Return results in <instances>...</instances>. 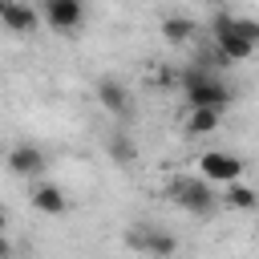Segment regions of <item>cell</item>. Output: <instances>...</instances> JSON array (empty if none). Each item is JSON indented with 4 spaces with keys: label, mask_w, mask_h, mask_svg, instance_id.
<instances>
[{
    "label": "cell",
    "mask_w": 259,
    "mask_h": 259,
    "mask_svg": "<svg viewBox=\"0 0 259 259\" xmlns=\"http://www.w3.org/2000/svg\"><path fill=\"white\" fill-rule=\"evenodd\" d=\"M178 85H182V93H186V105H190V109H219V113H223V109L231 105V97H235V93H231V85H227L223 77H214V73H210V65H202V61H198V65H190V69L178 77Z\"/></svg>",
    "instance_id": "1"
},
{
    "label": "cell",
    "mask_w": 259,
    "mask_h": 259,
    "mask_svg": "<svg viewBox=\"0 0 259 259\" xmlns=\"http://www.w3.org/2000/svg\"><path fill=\"white\" fill-rule=\"evenodd\" d=\"M166 194H170V202H178L182 210H190V214H210L214 210V190H210V182H202V178H194V174H186V178H174L170 186H166Z\"/></svg>",
    "instance_id": "2"
},
{
    "label": "cell",
    "mask_w": 259,
    "mask_h": 259,
    "mask_svg": "<svg viewBox=\"0 0 259 259\" xmlns=\"http://www.w3.org/2000/svg\"><path fill=\"white\" fill-rule=\"evenodd\" d=\"M210 28H214V45H219V57L223 61H251L255 57V40L231 32V12H214L210 16Z\"/></svg>",
    "instance_id": "3"
},
{
    "label": "cell",
    "mask_w": 259,
    "mask_h": 259,
    "mask_svg": "<svg viewBox=\"0 0 259 259\" xmlns=\"http://www.w3.org/2000/svg\"><path fill=\"white\" fill-rule=\"evenodd\" d=\"M198 170H202V182H239L243 178V158L239 154H227V150H206L198 154Z\"/></svg>",
    "instance_id": "4"
},
{
    "label": "cell",
    "mask_w": 259,
    "mask_h": 259,
    "mask_svg": "<svg viewBox=\"0 0 259 259\" xmlns=\"http://www.w3.org/2000/svg\"><path fill=\"white\" fill-rule=\"evenodd\" d=\"M36 12H40V20H45L53 32H73V28L85 20V4H81V0H45Z\"/></svg>",
    "instance_id": "5"
},
{
    "label": "cell",
    "mask_w": 259,
    "mask_h": 259,
    "mask_svg": "<svg viewBox=\"0 0 259 259\" xmlns=\"http://www.w3.org/2000/svg\"><path fill=\"white\" fill-rule=\"evenodd\" d=\"M97 105L109 109L117 121L134 117V101H130V93H125V85H121L117 77H101V81H97Z\"/></svg>",
    "instance_id": "6"
},
{
    "label": "cell",
    "mask_w": 259,
    "mask_h": 259,
    "mask_svg": "<svg viewBox=\"0 0 259 259\" xmlns=\"http://www.w3.org/2000/svg\"><path fill=\"white\" fill-rule=\"evenodd\" d=\"M4 162H8V170L20 174V178H36V174H45V150L32 146V142H16V146L4 154Z\"/></svg>",
    "instance_id": "7"
},
{
    "label": "cell",
    "mask_w": 259,
    "mask_h": 259,
    "mask_svg": "<svg viewBox=\"0 0 259 259\" xmlns=\"http://www.w3.org/2000/svg\"><path fill=\"white\" fill-rule=\"evenodd\" d=\"M0 24H4L8 32H36L40 12H36L32 4H16V0H8V8H4V16H0Z\"/></svg>",
    "instance_id": "8"
},
{
    "label": "cell",
    "mask_w": 259,
    "mask_h": 259,
    "mask_svg": "<svg viewBox=\"0 0 259 259\" xmlns=\"http://www.w3.org/2000/svg\"><path fill=\"white\" fill-rule=\"evenodd\" d=\"M32 206L40 210V214H65L69 210V198H65V190H57V186H49V182H40V186H32Z\"/></svg>",
    "instance_id": "9"
},
{
    "label": "cell",
    "mask_w": 259,
    "mask_h": 259,
    "mask_svg": "<svg viewBox=\"0 0 259 259\" xmlns=\"http://www.w3.org/2000/svg\"><path fill=\"white\" fill-rule=\"evenodd\" d=\"M219 121H223V113H219V109H190V113H186V121H182V130H186L190 138H202V134H214V130H219Z\"/></svg>",
    "instance_id": "10"
},
{
    "label": "cell",
    "mask_w": 259,
    "mask_h": 259,
    "mask_svg": "<svg viewBox=\"0 0 259 259\" xmlns=\"http://www.w3.org/2000/svg\"><path fill=\"white\" fill-rule=\"evenodd\" d=\"M105 150H109V158H113L117 166H130V162L138 158V146H134V138H130L125 130H113L109 142H105Z\"/></svg>",
    "instance_id": "11"
},
{
    "label": "cell",
    "mask_w": 259,
    "mask_h": 259,
    "mask_svg": "<svg viewBox=\"0 0 259 259\" xmlns=\"http://www.w3.org/2000/svg\"><path fill=\"white\" fill-rule=\"evenodd\" d=\"M162 36L170 45H186L194 36V20L190 16H162Z\"/></svg>",
    "instance_id": "12"
},
{
    "label": "cell",
    "mask_w": 259,
    "mask_h": 259,
    "mask_svg": "<svg viewBox=\"0 0 259 259\" xmlns=\"http://www.w3.org/2000/svg\"><path fill=\"white\" fill-rule=\"evenodd\" d=\"M227 206H235V210H255L259 206V194L247 186V182H227Z\"/></svg>",
    "instance_id": "13"
},
{
    "label": "cell",
    "mask_w": 259,
    "mask_h": 259,
    "mask_svg": "<svg viewBox=\"0 0 259 259\" xmlns=\"http://www.w3.org/2000/svg\"><path fill=\"white\" fill-rule=\"evenodd\" d=\"M174 251H178V239L166 235V231H154V227H150V235H146V255H154V259H170Z\"/></svg>",
    "instance_id": "14"
},
{
    "label": "cell",
    "mask_w": 259,
    "mask_h": 259,
    "mask_svg": "<svg viewBox=\"0 0 259 259\" xmlns=\"http://www.w3.org/2000/svg\"><path fill=\"white\" fill-rule=\"evenodd\" d=\"M154 81H158V85H178V73H174V69H158Z\"/></svg>",
    "instance_id": "15"
},
{
    "label": "cell",
    "mask_w": 259,
    "mask_h": 259,
    "mask_svg": "<svg viewBox=\"0 0 259 259\" xmlns=\"http://www.w3.org/2000/svg\"><path fill=\"white\" fill-rule=\"evenodd\" d=\"M0 259H12V243H8L4 235H0Z\"/></svg>",
    "instance_id": "16"
},
{
    "label": "cell",
    "mask_w": 259,
    "mask_h": 259,
    "mask_svg": "<svg viewBox=\"0 0 259 259\" xmlns=\"http://www.w3.org/2000/svg\"><path fill=\"white\" fill-rule=\"evenodd\" d=\"M4 227H8V214H4V206H0V235H4Z\"/></svg>",
    "instance_id": "17"
},
{
    "label": "cell",
    "mask_w": 259,
    "mask_h": 259,
    "mask_svg": "<svg viewBox=\"0 0 259 259\" xmlns=\"http://www.w3.org/2000/svg\"><path fill=\"white\" fill-rule=\"evenodd\" d=\"M4 8H8V0H0V16H4Z\"/></svg>",
    "instance_id": "18"
}]
</instances>
